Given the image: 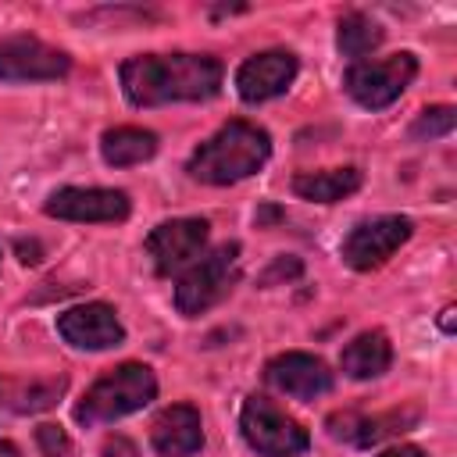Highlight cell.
Instances as JSON below:
<instances>
[{
	"mask_svg": "<svg viewBox=\"0 0 457 457\" xmlns=\"http://www.w3.org/2000/svg\"><path fill=\"white\" fill-rule=\"evenodd\" d=\"M221 86V64L207 54H139L121 64V89L136 107L207 100Z\"/></svg>",
	"mask_w": 457,
	"mask_h": 457,
	"instance_id": "cell-1",
	"label": "cell"
},
{
	"mask_svg": "<svg viewBox=\"0 0 457 457\" xmlns=\"http://www.w3.org/2000/svg\"><path fill=\"white\" fill-rule=\"evenodd\" d=\"M268 154H271V139L264 129H257L250 121H228L207 143H200L193 150L186 171L196 182L228 186V182H239V179L261 171Z\"/></svg>",
	"mask_w": 457,
	"mask_h": 457,
	"instance_id": "cell-2",
	"label": "cell"
},
{
	"mask_svg": "<svg viewBox=\"0 0 457 457\" xmlns=\"http://www.w3.org/2000/svg\"><path fill=\"white\" fill-rule=\"evenodd\" d=\"M157 396V378L146 364H118L111 368L104 378H96L86 396L79 400L75 407V418L82 425H104V421H114V418H125L139 407H146L150 400Z\"/></svg>",
	"mask_w": 457,
	"mask_h": 457,
	"instance_id": "cell-3",
	"label": "cell"
},
{
	"mask_svg": "<svg viewBox=\"0 0 457 457\" xmlns=\"http://www.w3.org/2000/svg\"><path fill=\"white\" fill-rule=\"evenodd\" d=\"M243 439L261 453V457H296L311 446L307 428L289 418L282 407H275L268 396H250L239 414Z\"/></svg>",
	"mask_w": 457,
	"mask_h": 457,
	"instance_id": "cell-4",
	"label": "cell"
},
{
	"mask_svg": "<svg viewBox=\"0 0 457 457\" xmlns=\"http://www.w3.org/2000/svg\"><path fill=\"white\" fill-rule=\"evenodd\" d=\"M236 264H239V243H221L207 257L193 261L189 271L175 286V307L182 314H204L214 307L236 282Z\"/></svg>",
	"mask_w": 457,
	"mask_h": 457,
	"instance_id": "cell-5",
	"label": "cell"
},
{
	"mask_svg": "<svg viewBox=\"0 0 457 457\" xmlns=\"http://www.w3.org/2000/svg\"><path fill=\"white\" fill-rule=\"evenodd\" d=\"M414 75H418V57L407 50L378 57V61H357L346 71V93L361 107L378 111V107H389L414 82Z\"/></svg>",
	"mask_w": 457,
	"mask_h": 457,
	"instance_id": "cell-6",
	"label": "cell"
},
{
	"mask_svg": "<svg viewBox=\"0 0 457 457\" xmlns=\"http://www.w3.org/2000/svg\"><path fill=\"white\" fill-rule=\"evenodd\" d=\"M71 68V57L36 36L0 39V79L4 82H50Z\"/></svg>",
	"mask_w": 457,
	"mask_h": 457,
	"instance_id": "cell-7",
	"label": "cell"
},
{
	"mask_svg": "<svg viewBox=\"0 0 457 457\" xmlns=\"http://www.w3.org/2000/svg\"><path fill=\"white\" fill-rule=\"evenodd\" d=\"M414 225L403 214H386L375 221H361L346 239H343V261L357 271H371L378 264H386L407 239H411Z\"/></svg>",
	"mask_w": 457,
	"mask_h": 457,
	"instance_id": "cell-8",
	"label": "cell"
},
{
	"mask_svg": "<svg viewBox=\"0 0 457 457\" xmlns=\"http://www.w3.org/2000/svg\"><path fill=\"white\" fill-rule=\"evenodd\" d=\"M207 221L204 218H171L161 221L146 236V253L154 257V268L161 275H171L182 264H193L207 243Z\"/></svg>",
	"mask_w": 457,
	"mask_h": 457,
	"instance_id": "cell-9",
	"label": "cell"
},
{
	"mask_svg": "<svg viewBox=\"0 0 457 457\" xmlns=\"http://www.w3.org/2000/svg\"><path fill=\"white\" fill-rule=\"evenodd\" d=\"M129 193L121 189H79L64 186L46 196V214L64 221H121L129 218Z\"/></svg>",
	"mask_w": 457,
	"mask_h": 457,
	"instance_id": "cell-10",
	"label": "cell"
},
{
	"mask_svg": "<svg viewBox=\"0 0 457 457\" xmlns=\"http://www.w3.org/2000/svg\"><path fill=\"white\" fill-rule=\"evenodd\" d=\"M293 79H296V57L289 50H264L239 64L236 89L246 104H261V100L286 93Z\"/></svg>",
	"mask_w": 457,
	"mask_h": 457,
	"instance_id": "cell-11",
	"label": "cell"
},
{
	"mask_svg": "<svg viewBox=\"0 0 457 457\" xmlns=\"http://www.w3.org/2000/svg\"><path fill=\"white\" fill-rule=\"evenodd\" d=\"M57 332L79 350H111L125 339V328L107 303H82L57 318Z\"/></svg>",
	"mask_w": 457,
	"mask_h": 457,
	"instance_id": "cell-12",
	"label": "cell"
},
{
	"mask_svg": "<svg viewBox=\"0 0 457 457\" xmlns=\"http://www.w3.org/2000/svg\"><path fill=\"white\" fill-rule=\"evenodd\" d=\"M264 378L271 389L296 400H314L332 389V371L325 368V361L311 353H278L275 361H268Z\"/></svg>",
	"mask_w": 457,
	"mask_h": 457,
	"instance_id": "cell-13",
	"label": "cell"
},
{
	"mask_svg": "<svg viewBox=\"0 0 457 457\" xmlns=\"http://www.w3.org/2000/svg\"><path fill=\"white\" fill-rule=\"evenodd\" d=\"M150 443L161 457H193L204 446L200 411L189 407V403L164 407L150 425Z\"/></svg>",
	"mask_w": 457,
	"mask_h": 457,
	"instance_id": "cell-14",
	"label": "cell"
},
{
	"mask_svg": "<svg viewBox=\"0 0 457 457\" xmlns=\"http://www.w3.org/2000/svg\"><path fill=\"white\" fill-rule=\"evenodd\" d=\"M418 421V411H386V414H375V418H361V414H332L328 418V432L336 439H350L357 446H368V443H378L386 436H396L403 432L407 425Z\"/></svg>",
	"mask_w": 457,
	"mask_h": 457,
	"instance_id": "cell-15",
	"label": "cell"
},
{
	"mask_svg": "<svg viewBox=\"0 0 457 457\" xmlns=\"http://www.w3.org/2000/svg\"><path fill=\"white\" fill-rule=\"evenodd\" d=\"M343 371L350 378H378L389 361H393V346H389V336L371 328V332H361L357 339H350L343 346Z\"/></svg>",
	"mask_w": 457,
	"mask_h": 457,
	"instance_id": "cell-16",
	"label": "cell"
},
{
	"mask_svg": "<svg viewBox=\"0 0 457 457\" xmlns=\"http://www.w3.org/2000/svg\"><path fill=\"white\" fill-rule=\"evenodd\" d=\"M100 154L107 164L114 168H129V164H139V161H150L157 154V136L150 129H136V125H118V129H107L104 139H100Z\"/></svg>",
	"mask_w": 457,
	"mask_h": 457,
	"instance_id": "cell-17",
	"label": "cell"
},
{
	"mask_svg": "<svg viewBox=\"0 0 457 457\" xmlns=\"http://www.w3.org/2000/svg\"><path fill=\"white\" fill-rule=\"evenodd\" d=\"M64 393V378H0V407L32 414V411H46L61 400Z\"/></svg>",
	"mask_w": 457,
	"mask_h": 457,
	"instance_id": "cell-18",
	"label": "cell"
},
{
	"mask_svg": "<svg viewBox=\"0 0 457 457\" xmlns=\"http://www.w3.org/2000/svg\"><path fill=\"white\" fill-rule=\"evenodd\" d=\"M361 186V171L357 168H325V171H300L293 179L296 196L314 200V204H336L343 196H350Z\"/></svg>",
	"mask_w": 457,
	"mask_h": 457,
	"instance_id": "cell-19",
	"label": "cell"
},
{
	"mask_svg": "<svg viewBox=\"0 0 457 457\" xmlns=\"http://www.w3.org/2000/svg\"><path fill=\"white\" fill-rule=\"evenodd\" d=\"M382 43V29L378 21H371L368 14H346L339 18V32H336V46L343 57H364Z\"/></svg>",
	"mask_w": 457,
	"mask_h": 457,
	"instance_id": "cell-20",
	"label": "cell"
},
{
	"mask_svg": "<svg viewBox=\"0 0 457 457\" xmlns=\"http://www.w3.org/2000/svg\"><path fill=\"white\" fill-rule=\"evenodd\" d=\"M453 125H457V111H453V107H428V111H421L418 121L411 125V136H414V139H439V136H446Z\"/></svg>",
	"mask_w": 457,
	"mask_h": 457,
	"instance_id": "cell-21",
	"label": "cell"
},
{
	"mask_svg": "<svg viewBox=\"0 0 457 457\" xmlns=\"http://www.w3.org/2000/svg\"><path fill=\"white\" fill-rule=\"evenodd\" d=\"M36 439H39L43 457H68V450H71V443H68V436H64L61 425H39L36 428Z\"/></svg>",
	"mask_w": 457,
	"mask_h": 457,
	"instance_id": "cell-22",
	"label": "cell"
},
{
	"mask_svg": "<svg viewBox=\"0 0 457 457\" xmlns=\"http://www.w3.org/2000/svg\"><path fill=\"white\" fill-rule=\"evenodd\" d=\"M293 275H300V261H296V257H278V261L261 275V282L271 286L275 278H293Z\"/></svg>",
	"mask_w": 457,
	"mask_h": 457,
	"instance_id": "cell-23",
	"label": "cell"
},
{
	"mask_svg": "<svg viewBox=\"0 0 457 457\" xmlns=\"http://www.w3.org/2000/svg\"><path fill=\"white\" fill-rule=\"evenodd\" d=\"M14 250H18V261H21V264H39V261H43V250H39L36 239H18Z\"/></svg>",
	"mask_w": 457,
	"mask_h": 457,
	"instance_id": "cell-24",
	"label": "cell"
},
{
	"mask_svg": "<svg viewBox=\"0 0 457 457\" xmlns=\"http://www.w3.org/2000/svg\"><path fill=\"white\" fill-rule=\"evenodd\" d=\"M104 457H136V446H132L129 439L114 436V439H107V443H104Z\"/></svg>",
	"mask_w": 457,
	"mask_h": 457,
	"instance_id": "cell-25",
	"label": "cell"
},
{
	"mask_svg": "<svg viewBox=\"0 0 457 457\" xmlns=\"http://www.w3.org/2000/svg\"><path fill=\"white\" fill-rule=\"evenodd\" d=\"M378 457H425V450H418V446H389Z\"/></svg>",
	"mask_w": 457,
	"mask_h": 457,
	"instance_id": "cell-26",
	"label": "cell"
},
{
	"mask_svg": "<svg viewBox=\"0 0 457 457\" xmlns=\"http://www.w3.org/2000/svg\"><path fill=\"white\" fill-rule=\"evenodd\" d=\"M439 321H443V328H446V332H450V328H453V307H446V311H443V318H439Z\"/></svg>",
	"mask_w": 457,
	"mask_h": 457,
	"instance_id": "cell-27",
	"label": "cell"
},
{
	"mask_svg": "<svg viewBox=\"0 0 457 457\" xmlns=\"http://www.w3.org/2000/svg\"><path fill=\"white\" fill-rule=\"evenodd\" d=\"M0 457H18V450L11 443H0Z\"/></svg>",
	"mask_w": 457,
	"mask_h": 457,
	"instance_id": "cell-28",
	"label": "cell"
}]
</instances>
